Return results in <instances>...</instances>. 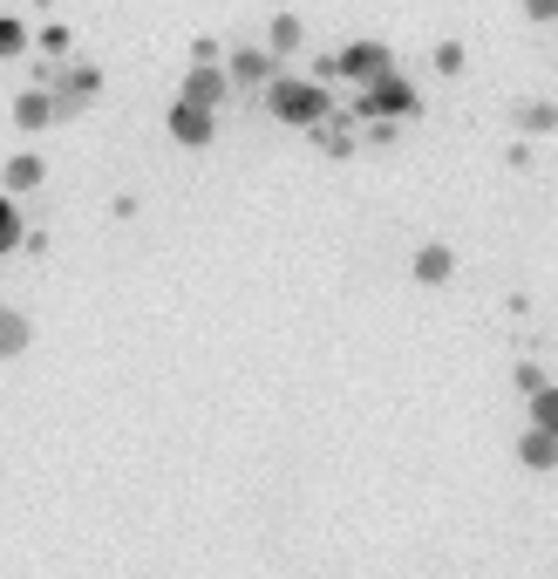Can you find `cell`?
Segmentation results:
<instances>
[{
    "label": "cell",
    "mask_w": 558,
    "mask_h": 579,
    "mask_svg": "<svg viewBox=\"0 0 558 579\" xmlns=\"http://www.w3.org/2000/svg\"><path fill=\"white\" fill-rule=\"evenodd\" d=\"M266 110L279 123H300V130H314V123L334 116V96H327V83H300V75H272L266 83Z\"/></svg>",
    "instance_id": "1"
},
{
    "label": "cell",
    "mask_w": 558,
    "mask_h": 579,
    "mask_svg": "<svg viewBox=\"0 0 558 579\" xmlns=\"http://www.w3.org/2000/svg\"><path fill=\"white\" fill-rule=\"evenodd\" d=\"M422 110V96L402 83V75H375V83L362 89V103H354V116H368V123H402V116H416Z\"/></svg>",
    "instance_id": "2"
},
{
    "label": "cell",
    "mask_w": 558,
    "mask_h": 579,
    "mask_svg": "<svg viewBox=\"0 0 558 579\" xmlns=\"http://www.w3.org/2000/svg\"><path fill=\"white\" fill-rule=\"evenodd\" d=\"M389 68H395V55H389L382 41H347L341 55H334V75H347V83H362V89L375 83V75H389Z\"/></svg>",
    "instance_id": "3"
},
{
    "label": "cell",
    "mask_w": 558,
    "mask_h": 579,
    "mask_svg": "<svg viewBox=\"0 0 558 579\" xmlns=\"http://www.w3.org/2000/svg\"><path fill=\"white\" fill-rule=\"evenodd\" d=\"M170 137L185 143V150H205L212 137H218V123H212V110H191V103H170Z\"/></svg>",
    "instance_id": "4"
},
{
    "label": "cell",
    "mask_w": 558,
    "mask_h": 579,
    "mask_svg": "<svg viewBox=\"0 0 558 579\" xmlns=\"http://www.w3.org/2000/svg\"><path fill=\"white\" fill-rule=\"evenodd\" d=\"M225 96H232L225 68H191V75H185V89H177V103H191V110H218Z\"/></svg>",
    "instance_id": "5"
},
{
    "label": "cell",
    "mask_w": 558,
    "mask_h": 579,
    "mask_svg": "<svg viewBox=\"0 0 558 579\" xmlns=\"http://www.w3.org/2000/svg\"><path fill=\"white\" fill-rule=\"evenodd\" d=\"M456 280V253L443 239H429V246H416V287H449Z\"/></svg>",
    "instance_id": "6"
},
{
    "label": "cell",
    "mask_w": 558,
    "mask_h": 579,
    "mask_svg": "<svg viewBox=\"0 0 558 579\" xmlns=\"http://www.w3.org/2000/svg\"><path fill=\"white\" fill-rule=\"evenodd\" d=\"M272 75H279V62L266 55V48H232V68H225V83H272Z\"/></svg>",
    "instance_id": "7"
},
{
    "label": "cell",
    "mask_w": 558,
    "mask_h": 579,
    "mask_svg": "<svg viewBox=\"0 0 558 579\" xmlns=\"http://www.w3.org/2000/svg\"><path fill=\"white\" fill-rule=\"evenodd\" d=\"M28 341H35V320L21 314V307H0V362L28 355Z\"/></svg>",
    "instance_id": "8"
},
{
    "label": "cell",
    "mask_w": 558,
    "mask_h": 579,
    "mask_svg": "<svg viewBox=\"0 0 558 579\" xmlns=\"http://www.w3.org/2000/svg\"><path fill=\"white\" fill-rule=\"evenodd\" d=\"M96 89H103V68H89V62H83V68H68V75H62V96H55V110L68 116L75 103H89Z\"/></svg>",
    "instance_id": "9"
},
{
    "label": "cell",
    "mask_w": 558,
    "mask_h": 579,
    "mask_svg": "<svg viewBox=\"0 0 558 579\" xmlns=\"http://www.w3.org/2000/svg\"><path fill=\"white\" fill-rule=\"evenodd\" d=\"M55 116H62V110H55V96H48V89H28V96H14V123H21V130H48Z\"/></svg>",
    "instance_id": "10"
},
{
    "label": "cell",
    "mask_w": 558,
    "mask_h": 579,
    "mask_svg": "<svg viewBox=\"0 0 558 579\" xmlns=\"http://www.w3.org/2000/svg\"><path fill=\"white\" fill-rule=\"evenodd\" d=\"M518 464H524V470H558V430H524Z\"/></svg>",
    "instance_id": "11"
},
{
    "label": "cell",
    "mask_w": 558,
    "mask_h": 579,
    "mask_svg": "<svg viewBox=\"0 0 558 579\" xmlns=\"http://www.w3.org/2000/svg\"><path fill=\"white\" fill-rule=\"evenodd\" d=\"M48 178V164L35 158V150H21V158H8V171H0V185H8V191H35Z\"/></svg>",
    "instance_id": "12"
},
{
    "label": "cell",
    "mask_w": 558,
    "mask_h": 579,
    "mask_svg": "<svg viewBox=\"0 0 558 579\" xmlns=\"http://www.w3.org/2000/svg\"><path fill=\"white\" fill-rule=\"evenodd\" d=\"M300 41H307V28H300V21L293 14H272V28H266V55L279 62V55H293V48Z\"/></svg>",
    "instance_id": "13"
},
{
    "label": "cell",
    "mask_w": 558,
    "mask_h": 579,
    "mask_svg": "<svg viewBox=\"0 0 558 579\" xmlns=\"http://www.w3.org/2000/svg\"><path fill=\"white\" fill-rule=\"evenodd\" d=\"M518 130H524V137H551V130H558V103H524V110H518Z\"/></svg>",
    "instance_id": "14"
},
{
    "label": "cell",
    "mask_w": 558,
    "mask_h": 579,
    "mask_svg": "<svg viewBox=\"0 0 558 579\" xmlns=\"http://www.w3.org/2000/svg\"><path fill=\"white\" fill-rule=\"evenodd\" d=\"M28 239V225H21V212H14V198H0V260L14 253V246Z\"/></svg>",
    "instance_id": "15"
},
{
    "label": "cell",
    "mask_w": 558,
    "mask_h": 579,
    "mask_svg": "<svg viewBox=\"0 0 558 579\" xmlns=\"http://www.w3.org/2000/svg\"><path fill=\"white\" fill-rule=\"evenodd\" d=\"M531 430H558V389L531 395Z\"/></svg>",
    "instance_id": "16"
},
{
    "label": "cell",
    "mask_w": 558,
    "mask_h": 579,
    "mask_svg": "<svg viewBox=\"0 0 558 579\" xmlns=\"http://www.w3.org/2000/svg\"><path fill=\"white\" fill-rule=\"evenodd\" d=\"M21 48H28V28H21L14 14H0V62H14Z\"/></svg>",
    "instance_id": "17"
},
{
    "label": "cell",
    "mask_w": 558,
    "mask_h": 579,
    "mask_svg": "<svg viewBox=\"0 0 558 579\" xmlns=\"http://www.w3.org/2000/svg\"><path fill=\"white\" fill-rule=\"evenodd\" d=\"M511 382H518L524 395H538V389H551V375H545L538 362H518V368H511Z\"/></svg>",
    "instance_id": "18"
},
{
    "label": "cell",
    "mask_w": 558,
    "mask_h": 579,
    "mask_svg": "<svg viewBox=\"0 0 558 579\" xmlns=\"http://www.w3.org/2000/svg\"><path fill=\"white\" fill-rule=\"evenodd\" d=\"M314 143L327 150V158H347V150H354V137L347 130H327V123H314Z\"/></svg>",
    "instance_id": "19"
},
{
    "label": "cell",
    "mask_w": 558,
    "mask_h": 579,
    "mask_svg": "<svg viewBox=\"0 0 558 579\" xmlns=\"http://www.w3.org/2000/svg\"><path fill=\"white\" fill-rule=\"evenodd\" d=\"M464 62H470L464 41H443V48H436V68H443V75H464Z\"/></svg>",
    "instance_id": "20"
},
{
    "label": "cell",
    "mask_w": 558,
    "mask_h": 579,
    "mask_svg": "<svg viewBox=\"0 0 558 579\" xmlns=\"http://www.w3.org/2000/svg\"><path fill=\"white\" fill-rule=\"evenodd\" d=\"M524 21H538V28H545V21H558V0H524Z\"/></svg>",
    "instance_id": "21"
},
{
    "label": "cell",
    "mask_w": 558,
    "mask_h": 579,
    "mask_svg": "<svg viewBox=\"0 0 558 579\" xmlns=\"http://www.w3.org/2000/svg\"><path fill=\"white\" fill-rule=\"evenodd\" d=\"M41 48H48V55H68V28H62V21H55V28H41Z\"/></svg>",
    "instance_id": "22"
},
{
    "label": "cell",
    "mask_w": 558,
    "mask_h": 579,
    "mask_svg": "<svg viewBox=\"0 0 558 579\" xmlns=\"http://www.w3.org/2000/svg\"><path fill=\"white\" fill-rule=\"evenodd\" d=\"M191 62H198V68H212V62H218V41H212V35H205V41H191Z\"/></svg>",
    "instance_id": "23"
}]
</instances>
